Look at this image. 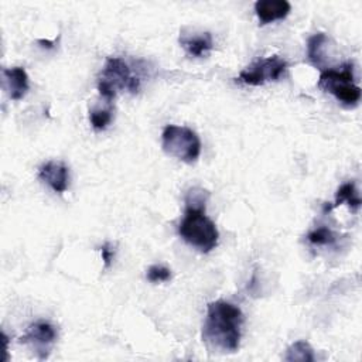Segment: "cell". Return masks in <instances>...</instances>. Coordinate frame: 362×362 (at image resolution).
<instances>
[{
	"instance_id": "obj_19",
	"label": "cell",
	"mask_w": 362,
	"mask_h": 362,
	"mask_svg": "<svg viewBox=\"0 0 362 362\" xmlns=\"http://www.w3.org/2000/svg\"><path fill=\"white\" fill-rule=\"evenodd\" d=\"M100 253H102V260L105 263V267H109L112 264V260H113V250L110 249V245L109 243H105L102 245L100 247Z\"/></svg>"
},
{
	"instance_id": "obj_7",
	"label": "cell",
	"mask_w": 362,
	"mask_h": 362,
	"mask_svg": "<svg viewBox=\"0 0 362 362\" xmlns=\"http://www.w3.org/2000/svg\"><path fill=\"white\" fill-rule=\"evenodd\" d=\"M57 341V331L52 324L47 321H37L31 324L24 335L18 339L20 344L28 345L34 349L38 359H47L52 345Z\"/></svg>"
},
{
	"instance_id": "obj_18",
	"label": "cell",
	"mask_w": 362,
	"mask_h": 362,
	"mask_svg": "<svg viewBox=\"0 0 362 362\" xmlns=\"http://www.w3.org/2000/svg\"><path fill=\"white\" fill-rule=\"evenodd\" d=\"M171 279V270L165 266L154 264L147 270V280L151 283H161L168 281Z\"/></svg>"
},
{
	"instance_id": "obj_5",
	"label": "cell",
	"mask_w": 362,
	"mask_h": 362,
	"mask_svg": "<svg viewBox=\"0 0 362 362\" xmlns=\"http://www.w3.org/2000/svg\"><path fill=\"white\" fill-rule=\"evenodd\" d=\"M318 86L334 95L346 106H355L361 100V88L354 83L352 62H346L338 69L322 71L318 79Z\"/></svg>"
},
{
	"instance_id": "obj_1",
	"label": "cell",
	"mask_w": 362,
	"mask_h": 362,
	"mask_svg": "<svg viewBox=\"0 0 362 362\" xmlns=\"http://www.w3.org/2000/svg\"><path fill=\"white\" fill-rule=\"evenodd\" d=\"M243 314L232 303L216 300L208 304L202 327V341L218 352H236L240 344Z\"/></svg>"
},
{
	"instance_id": "obj_9",
	"label": "cell",
	"mask_w": 362,
	"mask_h": 362,
	"mask_svg": "<svg viewBox=\"0 0 362 362\" xmlns=\"http://www.w3.org/2000/svg\"><path fill=\"white\" fill-rule=\"evenodd\" d=\"M4 89L11 100H20L28 90V75L24 68H3Z\"/></svg>"
},
{
	"instance_id": "obj_4",
	"label": "cell",
	"mask_w": 362,
	"mask_h": 362,
	"mask_svg": "<svg viewBox=\"0 0 362 362\" xmlns=\"http://www.w3.org/2000/svg\"><path fill=\"white\" fill-rule=\"evenodd\" d=\"M163 150L184 163H195L201 154V140L198 134L185 126L168 124L161 134Z\"/></svg>"
},
{
	"instance_id": "obj_13",
	"label": "cell",
	"mask_w": 362,
	"mask_h": 362,
	"mask_svg": "<svg viewBox=\"0 0 362 362\" xmlns=\"http://www.w3.org/2000/svg\"><path fill=\"white\" fill-rule=\"evenodd\" d=\"M346 202L348 206L354 211H356L359 206H361V199L358 197V192H356V188H355V182L354 181H349V182H345L342 184L337 194H335V204L331 206H338L341 204Z\"/></svg>"
},
{
	"instance_id": "obj_14",
	"label": "cell",
	"mask_w": 362,
	"mask_h": 362,
	"mask_svg": "<svg viewBox=\"0 0 362 362\" xmlns=\"http://www.w3.org/2000/svg\"><path fill=\"white\" fill-rule=\"evenodd\" d=\"M327 41V35L324 33H317L311 35L307 41V57L313 65L321 68L322 64V47Z\"/></svg>"
},
{
	"instance_id": "obj_3",
	"label": "cell",
	"mask_w": 362,
	"mask_h": 362,
	"mask_svg": "<svg viewBox=\"0 0 362 362\" xmlns=\"http://www.w3.org/2000/svg\"><path fill=\"white\" fill-rule=\"evenodd\" d=\"M139 88V76L132 74L129 65L122 58L109 57L106 59L98 82V90L102 98L110 102L116 96L117 90L126 89L132 93H136Z\"/></svg>"
},
{
	"instance_id": "obj_2",
	"label": "cell",
	"mask_w": 362,
	"mask_h": 362,
	"mask_svg": "<svg viewBox=\"0 0 362 362\" xmlns=\"http://www.w3.org/2000/svg\"><path fill=\"white\" fill-rule=\"evenodd\" d=\"M178 233L184 242L202 253L215 249L219 239L218 228L205 215V209L185 208L184 218L178 225Z\"/></svg>"
},
{
	"instance_id": "obj_8",
	"label": "cell",
	"mask_w": 362,
	"mask_h": 362,
	"mask_svg": "<svg viewBox=\"0 0 362 362\" xmlns=\"http://www.w3.org/2000/svg\"><path fill=\"white\" fill-rule=\"evenodd\" d=\"M40 178L47 182L55 192L62 194L68 188L69 171L68 167L61 161H48L41 165L38 171Z\"/></svg>"
},
{
	"instance_id": "obj_10",
	"label": "cell",
	"mask_w": 362,
	"mask_h": 362,
	"mask_svg": "<svg viewBox=\"0 0 362 362\" xmlns=\"http://www.w3.org/2000/svg\"><path fill=\"white\" fill-rule=\"evenodd\" d=\"M291 6L286 0H259L255 3V13L260 24L283 20L288 16Z\"/></svg>"
},
{
	"instance_id": "obj_15",
	"label": "cell",
	"mask_w": 362,
	"mask_h": 362,
	"mask_svg": "<svg viewBox=\"0 0 362 362\" xmlns=\"http://www.w3.org/2000/svg\"><path fill=\"white\" fill-rule=\"evenodd\" d=\"M209 194L208 191L202 188H191L188 189L185 195V208H192V209H205V204L208 199Z\"/></svg>"
},
{
	"instance_id": "obj_16",
	"label": "cell",
	"mask_w": 362,
	"mask_h": 362,
	"mask_svg": "<svg viewBox=\"0 0 362 362\" xmlns=\"http://www.w3.org/2000/svg\"><path fill=\"white\" fill-rule=\"evenodd\" d=\"M307 240L313 245H334L335 243V235L332 233L331 229H328L327 226H320L313 229L308 235H307Z\"/></svg>"
},
{
	"instance_id": "obj_11",
	"label": "cell",
	"mask_w": 362,
	"mask_h": 362,
	"mask_svg": "<svg viewBox=\"0 0 362 362\" xmlns=\"http://www.w3.org/2000/svg\"><path fill=\"white\" fill-rule=\"evenodd\" d=\"M180 44L187 51V54L192 57H204L214 47V40L211 33H198L192 35L182 34L180 37Z\"/></svg>"
},
{
	"instance_id": "obj_6",
	"label": "cell",
	"mask_w": 362,
	"mask_h": 362,
	"mask_svg": "<svg viewBox=\"0 0 362 362\" xmlns=\"http://www.w3.org/2000/svg\"><path fill=\"white\" fill-rule=\"evenodd\" d=\"M287 69V62L279 55L260 58L246 66L238 76V81L245 85L259 86L270 81H277Z\"/></svg>"
},
{
	"instance_id": "obj_12",
	"label": "cell",
	"mask_w": 362,
	"mask_h": 362,
	"mask_svg": "<svg viewBox=\"0 0 362 362\" xmlns=\"http://www.w3.org/2000/svg\"><path fill=\"white\" fill-rule=\"evenodd\" d=\"M315 359L313 348L310 346L308 342L305 341H296L293 342L284 355V361L287 362H294V361H300V362H313Z\"/></svg>"
},
{
	"instance_id": "obj_17",
	"label": "cell",
	"mask_w": 362,
	"mask_h": 362,
	"mask_svg": "<svg viewBox=\"0 0 362 362\" xmlns=\"http://www.w3.org/2000/svg\"><path fill=\"white\" fill-rule=\"evenodd\" d=\"M89 120L95 130H103L112 122L110 109H92L89 112Z\"/></svg>"
}]
</instances>
